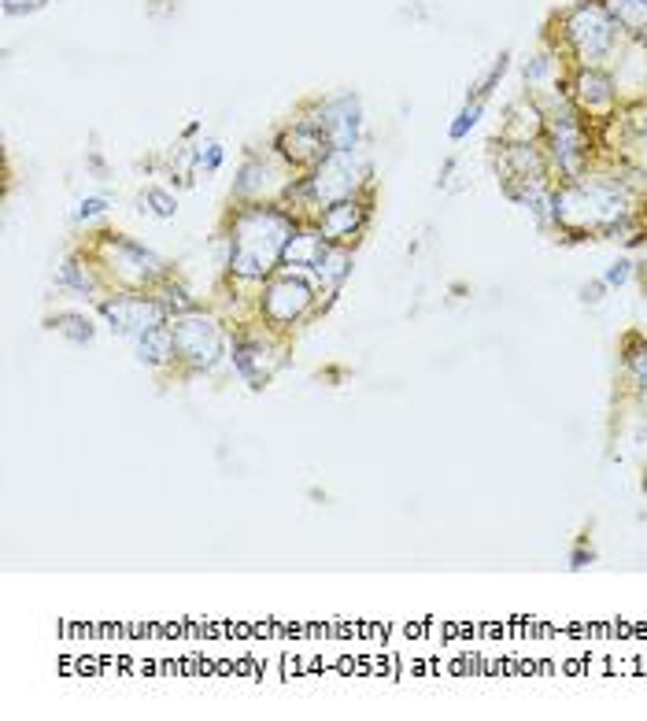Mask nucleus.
<instances>
[{"mask_svg":"<svg viewBox=\"0 0 647 721\" xmlns=\"http://www.w3.org/2000/svg\"><path fill=\"white\" fill-rule=\"evenodd\" d=\"M296 233V222L278 208H248L233 219L230 270L237 278H267Z\"/></svg>","mask_w":647,"mask_h":721,"instance_id":"f257e3e1","label":"nucleus"},{"mask_svg":"<svg viewBox=\"0 0 647 721\" xmlns=\"http://www.w3.org/2000/svg\"><path fill=\"white\" fill-rule=\"evenodd\" d=\"M174 355L189 363L193 370H211L222 355V330L219 322L204 311H189V315L174 318Z\"/></svg>","mask_w":647,"mask_h":721,"instance_id":"f03ea898","label":"nucleus"},{"mask_svg":"<svg viewBox=\"0 0 647 721\" xmlns=\"http://www.w3.org/2000/svg\"><path fill=\"white\" fill-rule=\"evenodd\" d=\"M359 174H363V167L352 159V152H333V156L318 163L311 178H304L300 193L311 200V208L322 211L337 204V200H348L355 193V185H359Z\"/></svg>","mask_w":647,"mask_h":721,"instance_id":"7ed1b4c3","label":"nucleus"},{"mask_svg":"<svg viewBox=\"0 0 647 721\" xmlns=\"http://www.w3.org/2000/svg\"><path fill=\"white\" fill-rule=\"evenodd\" d=\"M100 315L108 318L111 333L141 337V333L167 322V307H163V300H152V296H115V300L100 304Z\"/></svg>","mask_w":647,"mask_h":721,"instance_id":"20e7f679","label":"nucleus"},{"mask_svg":"<svg viewBox=\"0 0 647 721\" xmlns=\"http://www.w3.org/2000/svg\"><path fill=\"white\" fill-rule=\"evenodd\" d=\"M566 34L574 41L577 56L585 63H596L603 60L607 52L614 49V19L603 8L596 4H588V8H577L570 15V26H566Z\"/></svg>","mask_w":647,"mask_h":721,"instance_id":"39448f33","label":"nucleus"},{"mask_svg":"<svg viewBox=\"0 0 647 721\" xmlns=\"http://www.w3.org/2000/svg\"><path fill=\"white\" fill-rule=\"evenodd\" d=\"M311 300H315V289L300 274H285V278H274L267 285L263 311H267L270 322H296L311 307Z\"/></svg>","mask_w":647,"mask_h":721,"instance_id":"423d86ee","label":"nucleus"},{"mask_svg":"<svg viewBox=\"0 0 647 721\" xmlns=\"http://www.w3.org/2000/svg\"><path fill=\"white\" fill-rule=\"evenodd\" d=\"M322 134L330 137L333 152H352L359 141V100L355 97H337L322 108Z\"/></svg>","mask_w":647,"mask_h":721,"instance_id":"0eeeda50","label":"nucleus"},{"mask_svg":"<svg viewBox=\"0 0 647 721\" xmlns=\"http://www.w3.org/2000/svg\"><path fill=\"white\" fill-rule=\"evenodd\" d=\"M278 363L281 355H270V344H263V337H241L233 344V367L241 378L252 381V389H263Z\"/></svg>","mask_w":647,"mask_h":721,"instance_id":"6e6552de","label":"nucleus"},{"mask_svg":"<svg viewBox=\"0 0 647 721\" xmlns=\"http://www.w3.org/2000/svg\"><path fill=\"white\" fill-rule=\"evenodd\" d=\"M363 226H367V208H363L359 200H352V196L318 211V230H322V237H326L330 245H344V241L355 237Z\"/></svg>","mask_w":647,"mask_h":721,"instance_id":"1a4fd4ad","label":"nucleus"},{"mask_svg":"<svg viewBox=\"0 0 647 721\" xmlns=\"http://www.w3.org/2000/svg\"><path fill=\"white\" fill-rule=\"evenodd\" d=\"M281 152L293 159V163L318 167L326 156H333V145H330V137L322 134V126L318 123H300L281 137Z\"/></svg>","mask_w":647,"mask_h":721,"instance_id":"9d476101","label":"nucleus"},{"mask_svg":"<svg viewBox=\"0 0 647 721\" xmlns=\"http://www.w3.org/2000/svg\"><path fill=\"white\" fill-rule=\"evenodd\" d=\"M551 145H555V163H559L566 174L581 171V159H585V134L581 126L574 123L570 111H562V119L555 115V126H551Z\"/></svg>","mask_w":647,"mask_h":721,"instance_id":"9b49d317","label":"nucleus"},{"mask_svg":"<svg viewBox=\"0 0 647 721\" xmlns=\"http://www.w3.org/2000/svg\"><path fill=\"white\" fill-rule=\"evenodd\" d=\"M111 252H115V267L123 270V274H130L134 282H152V278H159L163 274V259L152 256L148 248H141L137 241H126V237H115V245H108Z\"/></svg>","mask_w":647,"mask_h":721,"instance_id":"f8f14e48","label":"nucleus"},{"mask_svg":"<svg viewBox=\"0 0 647 721\" xmlns=\"http://www.w3.org/2000/svg\"><path fill=\"white\" fill-rule=\"evenodd\" d=\"M326 245H330V241L322 237V230L293 233L289 245H285V252H281V263H285V267H315Z\"/></svg>","mask_w":647,"mask_h":721,"instance_id":"ddd939ff","label":"nucleus"},{"mask_svg":"<svg viewBox=\"0 0 647 721\" xmlns=\"http://www.w3.org/2000/svg\"><path fill=\"white\" fill-rule=\"evenodd\" d=\"M174 355V333L171 326H156V330H148L137 337V359L148 363V367H159V363H167Z\"/></svg>","mask_w":647,"mask_h":721,"instance_id":"4468645a","label":"nucleus"},{"mask_svg":"<svg viewBox=\"0 0 647 721\" xmlns=\"http://www.w3.org/2000/svg\"><path fill=\"white\" fill-rule=\"evenodd\" d=\"M577 97H581V104H585L588 111H603L614 104V86L607 74L599 71H585L581 78H577Z\"/></svg>","mask_w":647,"mask_h":721,"instance_id":"2eb2a0df","label":"nucleus"},{"mask_svg":"<svg viewBox=\"0 0 647 721\" xmlns=\"http://www.w3.org/2000/svg\"><path fill=\"white\" fill-rule=\"evenodd\" d=\"M315 270L326 289H341V282L352 274V256H348L341 245H326L322 248V256H318Z\"/></svg>","mask_w":647,"mask_h":721,"instance_id":"dca6fc26","label":"nucleus"},{"mask_svg":"<svg viewBox=\"0 0 647 721\" xmlns=\"http://www.w3.org/2000/svg\"><path fill=\"white\" fill-rule=\"evenodd\" d=\"M49 326L56 333H63V337L74 341V344H89L93 337H97V330H93V322H89L86 315H56Z\"/></svg>","mask_w":647,"mask_h":721,"instance_id":"f3484780","label":"nucleus"},{"mask_svg":"<svg viewBox=\"0 0 647 721\" xmlns=\"http://www.w3.org/2000/svg\"><path fill=\"white\" fill-rule=\"evenodd\" d=\"M611 12L625 30H647V0H611Z\"/></svg>","mask_w":647,"mask_h":721,"instance_id":"a211bd4d","label":"nucleus"},{"mask_svg":"<svg viewBox=\"0 0 647 721\" xmlns=\"http://www.w3.org/2000/svg\"><path fill=\"white\" fill-rule=\"evenodd\" d=\"M270 189V167H263V163H245V171H241V178H237V196H263Z\"/></svg>","mask_w":647,"mask_h":721,"instance_id":"6ab92c4d","label":"nucleus"},{"mask_svg":"<svg viewBox=\"0 0 647 721\" xmlns=\"http://www.w3.org/2000/svg\"><path fill=\"white\" fill-rule=\"evenodd\" d=\"M60 285H71V289H78V293H93V289H97V282L89 278V270L78 267V259H67V263H63Z\"/></svg>","mask_w":647,"mask_h":721,"instance_id":"aec40b11","label":"nucleus"},{"mask_svg":"<svg viewBox=\"0 0 647 721\" xmlns=\"http://www.w3.org/2000/svg\"><path fill=\"white\" fill-rule=\"evenodd\" d=\"M141 204H148V211H152L156 219H174V211H178L174 196L163 193V189H148V193L141 196Z\"/></svg>","mask_w":647,"mask_h":721,"instance_id":"412c9836","label":"nucleus"},{"mask_svg":"<svg viewBox=\"0 0 647 721\" xmlns=\"http://www.w3.org/2000/svg\"><path fill=\"white\" fill-rule=\"evenodd\" d=\"M481 111H485V104H481V100H474V104H466V108L459 111V119H455L452 130H448V134H452V141H463V137L474 130L477 119H481Z\"/></svg>","mask_w":647,"mask_h":721,"instance_id":"4be33fe9","label":"nucleus"},{"mask_svg":"<svg viewBox=\"0 0 647 721\" xmlns=\"http://www.w3.org/2000/svg\"><path fill=\"white\" fill-rule=\"evenodd\" d=\"M104 208H108V200H104V196H89V200H82V204H78V211H74L71 219L74 222H89V219H97Z\"/></svg>","mask_w":647,"mask_h":721,"instance_id":"5701e85b","label":"nucleus"},{"mask_svg":"<svg viewBox=\"0 0 647 721\" xmlns=\"http://www.w3.org/2000/svg\"><path fill=\"white\" fill-rule=\"evenodd\" d=\"M196 167H200V171H219L222 148L219 145H200V152H196Z\"/></svg>","mask_w":647,"mask_h":721,"instance_id":"b1692460","label":"nucleus"},{"mask_svg":"<svg viewBox=\"0 0 647 721\" xmlns=\"http://www.w3.org/2000/svg\"><path fill=\"white\" fill-rule=\"evenodd\" d=\"M625 278H629V263H614V267L607 270V278H603V282H607V285H622Z\"/></svg>","mask_w":647,"mask_h":721,"instance_id":"393cba45","label":"nucleus"},{"mask_svg":"<svg viewBox=\"0 0 647 721\" xmlns=\"http://www.w3.org/2000/svg\"><path fill=\"white\" fill-rule=\"evenodd\" d=\"M636 378H640V385H644V389H647V363H644V367H640V370H636Z\"/></svg>","mask_w":647,"mask_h":721,"instance_id":"a878e982","label":"nucleus"}]
</instances>
